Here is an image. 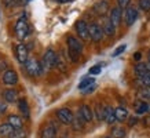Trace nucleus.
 <instances>
[{"label":"nucleus","mask_w":150,"mask_h":138,"mask_svg":"<svg viewBox=\"0 0 150 138\" xmlns=\"http://www.w3.org/2000/svg\"><path fill=\"white\" fill-rule=\"evenodd\" d=\"M25 69L29 76H41L43 75V65L39 64L35 58H29L25 62Z\"/></svg>","instance_id":"7ed1b4c3"},{"label":"nucleus","mask_w":150,"mask_h":138,"mask_svg":"<svg viewBox=\"0 0 150 138\" xmlns=\"http://www.w3.org/2000/svg\"><path fill=\"white\" fill-rule=\"evenodd\" d=\"M134 72H135V76H138L139 79L143 78L145 75L150 73V64L149 62H138L134 66Z\"/></svg>","instance_id":"9b49d317"},{"label":"nucleus","mask_w":150,"mask_h":138,"mask_svg":"<svg viewBox=\"0 0 150 138\" xmlns=\"http://www.w3.org/2000/svg\"><path fill=\"white\" fill-rule=\"evenodd\" d=\"M138 97H139V100H143V101H150V87H142V88H139V91H138Z\"/></svg>","instance_id":"a878e982"},{"label":"nucleus","mask_w":150,"mask_h":138,"mask_svg":"<svg viewBox=\"0 0 150 138\" xmlns=\"http://www.w3.org/2000/svg\"><path fill=\"white\" fill-rule=\"evenodd\" d=\"M141 57H142V54H141V53H135V54H134V60L139 61V60H141Z\"/></svg>","instance_id":"4c0bfd02"},{"label":"nucleus","mask_w":150,"mask_h":138,"mask_svg":"<svg viewBox=\"0 0 150 138\" xmlns=\"http://www.w3.org/2000/svg\"><path fill=\"white\" fill-rule=\"evenodd\" d=\"M57 117H58V120L61 122V123L66 124V126L72 124L73 120H74L73 112L70 109H68V108H61V109L57 110Z\"/></svg>","instance_id":"39448f33"},{"label":"nucleus","mask_w":150,"mask_h":138,"mask_svg":"<svg viewBox=\"0 0 150 138\" xmlns=\"http://www.w3.org/2000/svg\"><path fill=\"white\" fill-rule=\"evenodd\" d=\"M109 18H110V21L116 25V26L121 22V18H123V11H121V9H120L118 6H117V7H113V9L110 10Z\"/></svg>","instance_id":"4468645a"},{"label":"nucleus","mask_w":150,"mask_h":138,"mask_svg":"<svg viewBox=\"0 0 150 138\" xmlns=\"http://www.w3.org/2000/svg\"><path fill=\"white\" fill-rule=\"evenodd\" d=\"M23 1H30V0H23Z\"/></svg>","instance_id":"37998d69"},{"label":"nucleus","mask_w":150,"mask_h":138,"mask_svg":"<svg viewBox=\"0 0 150 138\" xmlns=\"http://www.w3.org/2000/svg\"><path fill=\"white\" fill-rule=\"evenodd\" d=\"M138 18V10L135 9V7H128V9H125V13H124V22H125V25L127 26H131V25H134V22L137 21Z\"/></svg>","instance_id":"1a4fd4ad"},{"label":"nucleus","mask_w":150,"mask_h":138,"mask_svg":"<svg viewBox=\"0 0 150 138\" xmlns=\"http://www.w3.org/2000/svg\"><path fill=\"white\" fill-rule=\"evenodd\" d=\"M18 3H19V0H4L6 7H13V6H17Z\"/></svg>","instance_id":"72a5a7b5"},{"label":"nucleus","mask_w":150,"mask_h":138,"mask_svg":"<svg viewBox=\"0 0 150 138\" xmlns=\"http://www.w3.org/2000/svg\"><path fill=\"white\" fill-rule=\"evenodd\" d=\"M14 130H15V129H14L10 123L0 124V135H1V137H7V138H8V135L13 133Z\"/></svg>","instance_id":"5701e85b"},{"label":"nucleus","mask_w":150,"mask_h":138,"mask_svg":"<svg viewBox=\"0 0 150 138\" xmlns=\"http://www.w3.org/2000/svg\"><path fill=\"white\" fill-rule=\"evenodd\" d=\"M147 60H149V61H147V62H149V64H150V51H149V54H147Z\"/></svg>","instance_id":"ea45409f"},{"label":"nucleus","mask_w":150,"mask_h":138,"mask_svg":"<svg viewBox=\"0 0 150 138\" xmlns=\"http://www.w3.org/2000/svg\"><path fill=\"white\" fill-rule=\"evenodd\" d=\"M134 108H135V112L138 115H143V113H146L149 110V104L146 101H143V100H138L134 104Z\"/></svg>","instance_id":"f3484780"},{"label":"nucleus","mask_w":150,"mask_h":138,"mask_svg":"<svg viewBox=\"0 0 150 138\" xmlns=\"http://www.w3.org/2000/svg\"><path fill=\"white\" fill-rule=\"evenodd\" d=\"M88 32H90V37H91L92 41H100L102 40V37H103V29L100 25L98 23H90L88 25Z\"/></svg>","instance_id":"0eeeda50"},{"label":"nucleus","mask_w":150,"mask_h":138,"mask_svg":"<svg viewBox=\"0 0 150 138\" xmlns=\"http://www.w3.org/2000/svg\"><path fill=\"white\" fill-rule=\"evenodd\" d=\"M87 122L84 119H83V116L80 115V112L77 113V116L74 117V120H73V123H72V127L73 130H76V131H80V130L84 129V124H86Z\"/></svg>","instance_id":"aec40b11"},{"label":"nucleus","mask_w":150,"mask_h":138,"mask_svg":"<svg viewBox=\"0 0 150 138\" xmlns=\"http://www.w3.org/2000/svg\"><path fill=\"white\" fill-rule=\"evenodd\" d=\"M125 51V44H121V46H118L116 50H114V53L112 54V57H118V55L121 54V53H124Z\"/></svg>","instance_id":"473e14b6"},{"label":"nucleus","mask_w":150,"mask_h":138,"mask_svg":"<svg viewBox=\"0 0 150 138\" xmlns=\"http://www.w3.org/2000/svg\"><path fill=\"white\" fill-rule=\"evenodd\" d=\"M1 79H3V83L7 86H14V84L18 83V75L14 69H7L6 72H3Z\"/></svg>","instance_id":"6e6552de"},{"label":"nucleus","mask_w":150,"mask_h":138,"mask_svg":"<svg viewBox=\"0 0 150 138\" xmlns=\"http://www.w3.org/2000/svg\"><path fill=\"white\" fill-rule=\"evenodd\" d=\"M26 131L22 129H15L13 133L8 135V138H26Z\"/></svg>","instance_id":"bb28decb"},{"label":"nucleus","mask_w":150,"mask_h":138,"mask_svg":"<svg viewBox=\"0 0 150 138\" xmlns=\"http://www.w3.org/2000/svg\"><path fill=\"white\" fill-rule=\"evenodd\" d=\"M6 66H7V62H6V61H0V72H1V70L6 72V70H7Z\"/></svg>","instance_id":"c9c22d12"},{"label":"nucleus","mask_w":150,"mask_h":138,"mask_svg":"<svg viewBox=\"0 0 150 138\" xmlns=\"http://www.w3.org/2000/svg\"><path fill=\"white\" fill-rule=\"evenodd\" d=\"M29 33H30V26H29L26 18L25 17L19 18L17 21V23H15V35H17V37L19 40H23Z\"/></svg>","instance_id":"f03ea898"},{"label":"nucleus","mask_w":150,"mask_h":138,"mask_svg":"<svg viewBox=\"0 0 150 138\" xmlns=\"http://www.w3.org/2000/svg\"><path fill=\"white\" fill-rule=\"evenodd\" d=\"M129 4H131V0H117V6L120 7V9H128L129 7Z\"/></svg>","instance_id":"7c9ffc66"},{"label":"nucleus","mask_w":150,"mask_h":138,"mask_svg":"<svg viewBox=\"0 0 150 138\" xmlns=\"http://www.w3.org/2000/svg\"><path fill=\"white\" fill-rule=\"evenodd\" d=\"M100 70H102L100 65H94V66H91V68H90L88 73H90V75H99Z\"/></svg>","instance_id":"2f4dec72"},{"label":"nucleus","mask_w":150,"mask_h":138,"mask_svg":"<svg viewBox=\"0 0 150 138\" xmlns=\"http://www.w3.org/2000/svg\"><path fill=\"white\" fill-rule=\"evenodd\" d=\"M95 87H96L95 84H92L91 87H88V88H87V90H84V92H86V94H88V92H92V91H94V90H95Z\"/></svg>","instance_id":"e433bc0d"},{"label":"nucleus","mask_w":150,"mask_h":138,"mask_svg":"<svg viewBox=\"0 0 150 138\" xmlns=\"http://www.w3.org/2000/svg\"><path fill=\"white\" fill-rule=\"evenodd\" d=\"M1 95L7 102H15L17 101V97H18V92L15 91L14 88H7V90H3Z\"/></svg>","instance_id":"a211bd4d"},{"label":"nucleus","mask_w":150,"mask_h":138,"mask_svg":"<svg viewBox=\"0 0 150 138\" xmlns=\"http://www.w3.org/2000/svg\"><path fill=\"white\" fill-rule=\"evenodd\" d=\"M139 83H141L143 87H150V73L145 75L143 78L139 79Z\"/></svg>","instance_id":"c85d7f7f"},{"label":"nucleus","mask_w":150,"mask_h":138,"mask_svg":"<svg viewBox=\"0 0 150 138\" xmlns=\"http://www.w3.org/2000/svg\"><path fill=\"white\" fill-rule=\"evenodd\" d=\"M79 112H80V115L83 116V119L86 120V122H92V119H94V113H92V109L88 105H83Z\"/></svg>","instance_id":"6ab92c4d"},{"label":"nucleus","mask_w":150,"mask_h":138,"mask_svg":"<svg viewBox=\"0 0 150 138\" xmlns=\"http://www.w3.org/2000/svg\"><path fill=\"white\" fill-rule=\"evenodd\" d=\"M8 123L13 126L14 129H22V119L17 115L8 116Z\"/></svg>","instance_id":"b1692460"},{"label":"nucleus","mask_w":150,"mask_h":138,"mask_svg":"<svg viewBox=\"0 0 150 138\" xmlns=\"http://www.w3.org/2000/svg\"><path fill=\"white\" fill-rule=\"evenodd\" d=\"M139 9L149 11L150 10V0H139Z\"/></svg>","instance_id":"c756f323"},{"label":"nucleus","mask_w":150,"mask_h":138,"mask_svg":"<svg viewBox=\"0 0 150 138\" xmlns=\"http://www.w3.org/2000/svg\"><path fill=\"white\" fill-rule=\"evenodd\" d=\"M74 29H76V33L79 35V37L81 39V40H88V39H91L90 37V32H88V25H87L86 21H77V22L74 23Z\"/></svg>","instance_id":"423d86ee"},{"label":"nucleus","mask_w":150,"mask_h":138,"mask_svg":"<svg viewBox=\"0 0 150 138\" xmlns=\"http://www.w3.org/2000/svg\"><path fill=\"white\" fill-rule=\"evenodd\" d=\"M102 29H103V33L106 36H114L116 35V25H114L110 18H105L103 19V25H102Z\"/></svg>","instance_id":"ddd939ff"},{"label":"nucleus","mask_w":150,"mask_h":138,"mask_svg":"<svg viewBox=\"0 0 150 138\" xmlns=\"http://www.w3.org/2000/svg\"><path fill=\"white\" fill-rule=\"evenodd\" d=\"M138 123V119L137 117H135V116H132V117H129V120H128V124H129V126H135V124Z\"/></svg>","instance_id":"f704fd0d"},{"label":"nucleus","mask_w":150,"mask_h":138,"mask_svg":"<svg viewBox=\"0 0 150 138\" xmlns=\"http://www.w3.org/2000/svg\"><path fill=\"white\" fill-rule=\"evenodd\" d=\"M112 137L113 138H124L125 137V130L123 127H114L112 130Z\"/></svg>","instance_id":"cd10ccee"},{"label":"nucleus","mask_w":150,"mask_h":138,"mask_svg":"<svg viewBox=\"0 0 150 138\" xmlns=\"http://www.w3.org/2000/svg\"><path fill=\"white\" fill-rule=\"evenodd\" d=\"M28 47L25 44H18L17 46V60L21 62V64H25L29 58H28Z\"/></svg>","instance_id":"2eb2a0df"},{"label":"nucleus","mask_w":150,"mask_h":138,"mask_svg":"<svg viewBox=\"0 0 150 138\" xmlns=\"http://www.w3.org/2000/svg\"><path fill=\"white\" fill-rule=\"evenodd\" d=\"M54 1H57V3H61V4H64V3H69L70 0H54Z\"/></svg>","instance_id":"58836bf2"},{"label":"nucleus","mask_w":150,"mask_h":138,"mask_svg":"<svg viewBox=\"0 0 150 138\" xmlns=\"http://www.w3.org/2000/svg\"><path fill=\"white\" fill-rule=\"evenodd\" d=\"M103 138H113V137H110V135H106V137H103Z\"/></svg>","instance_id":"79ce46f5"},{"label":"nucleus","mask_w":150,"mask_h":138,"mask_svg":"<svg viewBox=\"0 0 150 138\" xmlns=\"http://www.w3.org/2000/svg\"><path fill=\"white\" fill-rule=\"evenodd\" d=\"M103 120L108 124H113L116 122V115H114V109H112L110 106H105L103 108Z\"/></svg>","instance_id":"dca6fc26"},{"label":"nucleus","mask_w":150,"mask_h":138,"mask_svg":"<svg viewBox=\"0 0 150 138\" xmlns=\"http://www.w3.org/2000/svg\"><path fill=\"white\" fill-rule=\"evenodd\" d=\"M57 137V127L52 124L44 126L40 131V138H55Z\"/></svg>","instance_id":"f8f14e48"},{"label":"nucleus","mask_w":150,"mask_h":138,"mask_svg":"<svg viewBox=\"0 0 150 138\" xmlns=\"http://www.w3.org/2000/svg\"><path fill=\"white\" fill-rule=\"evenodd\" d=\"M114 115H116L117 122H124V120L128 119V110L123 106H118V108L114 109Z\"/></svg>","instance_id":"4be33fe9"},{"label":"nucleus","mask_w":150,"mask_h":138,"mask_svg":"<svg viewBox=\"0 0 150 138\" xmlns=\"http://www.w3.org/2000/svg\"><path fill=\"white\" fill-rule=\"evenodd\" d=\"M18 108H19V112L23 115V117H26L29 119V116H30V112H29V106H28V102L25 98H21L18 100Z\"/></svg>","instance_id":"412c9836"},{"label":"nucleus","mask_w":150,"mask_h":138,"mask_svg":"<svg viewBox=\"0 0 150 138\" xmlns=\"http://www.w3.org/2000/svg\"><path fill=\"white\" fill-rule=\"evenodd\" d=\"M147 113H149V115H150V104H149V110H147Z\"/></svg>","instance_id":"a19ab883"},{"label":"nucleus","mask_w":150,"mask_h":138,"mask_svg":"<svg viewBox=\"0 0 150 138\" xmlns=\"http://www.w3.org/2000/svg\"><path fill=\"white\" fill-rule=\"evenodd\" d=\"M109 1L108 0H98L95 4L92 6V10H94V13L96 15H99V17H103L105 14L109 11Z\"/></svg>","instance_id":"9d476101"},{"label":"nucleus","mask_w":150,"mask_h":138,"mask_svg":"<svg viewBox=\"0 0 150 138\" xmlns=\"http://www.w3.org/2000/svg\"><path fill=\"white\" fill-rule=\"evenodd\" d=\"M57 61H58V55L52 48H48V50L44 53L43 55V60H41V65L44 69H51L57 66Z\"/></svg>","instance_id":"20e7f679"},{"label":"nucleus","mask_w":150,"mask_h":138,"mask_svg":"<svg viewBox=\"0 0 150 138\" xmlns=\"http://www.w3.org/2000/svg\"><path fill=\"white\" fill-rule=\"evenodd\" d=\"M92 84H95V80H94V78H86V79H83L81 82H80V84H79V90L84 91V90H87L88 87H91Z\"/></svg>","instance_id":"393cba45"},{"label":"nucleus","mask_w":150,"mask_h":138,"mask_svg":"<svg viewBox=\"0 0 150 138\" xmlns=\"http://www.w3.org/2000/svg\"><path fill=\"white\" fill-rule=\"evenodd\" d=\"M66 44H68V55L72 62L79 61V57L83 51V43L81 40H79L77 37L74 36H68L66 37Z\"/></svg>","instance_id":"f257e3e1"}]
</instances>
